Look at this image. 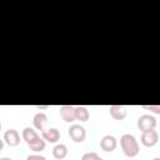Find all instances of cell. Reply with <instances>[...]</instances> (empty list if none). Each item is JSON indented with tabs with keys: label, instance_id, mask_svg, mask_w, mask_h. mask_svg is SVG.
<instances>
[{
	"label": "cell",
	"instance_id": "6da1fadb",
	"mask_svg": "<svg viewBox=\"0 0 160 160\" xmlns=\"http://www.w3.org/2000/svg\"><path fill=\"white\" fill-rule=\"evenodd\" d=\"M120 145H121L122 152L128 158H134L140 151L139 142L135 139V136L131 135V134H124V135H121V138H120Z\"/></svg>",
	"mask_w": 160,
	"mask_h": 160
},
{
	"label": "cell",
	"instance_id": "7a4b0ae2",
	"mask_svg": "<svg viewBox=\"0 0 160 160\" xmlns=\"http://www.w3.org/2000/svg\"><path fill=\"white\" fill-rule=\"evenodd\" d=\"M138 129L144 132V131H149V130H155L156 128V119L152 115L149 114H144L138 119Z\"/></svg>",
	"mask_w": 160,
	"mask_h": 160
},
{
	"label": "cell",
	"instance_id": "3957f363",
	"mask_svg": "<svg viewBox=\"0 0 160 160\" xmlns=\"http://www.w3.org/2000/svg\"><path fill=\"white\" fill-rule=\"evenodd\" d=\"M69 136L71 138L72 141L75 142H82L86 138V130L84 126L79 125V124H74L69 128Z\"/></svg>",
	"mask_w": 160,
	"mask_h": 160
},
{
	"label": "cell",
	"instance_id": "277c9868",
	"mask_svg": "<svg viewBox=\"0 0 160 160\" xmlns=\"http://www.w3.org/2000/svg\"><path fill=\"white\" fill-rule=\"evenodd\" d=\"M140 141L144 146L146 148H151L154 145L158 144L159 141V134L156 130H149V131H144L141 134V138H140Z\"/></svg>",
	"mask_w": 160,
	"mask_h": 160
},
{
	"label": "cell",
	"instance_id": "5b68a950",
	"mask_svg": "<svg viewBox=\"0 0 160 160\" xmlns=\"http://www.w3.org/2000/svg\"><path fill=\"white\" fill-rule=\"evenodd\" d=\"M116 145H118V141L112 135H105L100 140V148L106 152L114 151L116 149Z\"/></svg>",
	"mask_w": 160,
	"mask_h": 160
},
{
	"label": "cell",
	"instance_id": "8992f818",
	"mask_svg": "<svg viewBox=\"0 0 160 160\" xmlns=\"http://www.w3.org/2000/svg\"><path fill=\"white\" fill-rule=\"evenodd\" d=\"M59 111H60V116L62 118L64 121H66V122L75 121V106L62 105V106H60Z\"/></svg>",
	"mask_w": 160,
	"mask_h": 160
},
{
	"label": "cell",
	"instance_id": "52a82bcc",
	"mask_svg": "<svg viewBox=\"0 0 160 160\" xmlns=\"http://www.w3.org/2000/svg\"><path fill=\"white\" fill-rule=\"evenodd\" d=\"M9 146H16L20 142V135L15 129H9L5 131L4 134V139H2Z\"/></svg>",
	"mask_w": 160,
	"mask_h": 160
},
{
	"label": "cell",
	"instance_id": "ba28073f",
	"mask_svg": "<svg viewBox=\"0 0 160 160\" xmlns=\"http://www.w3.org/2000/svg\"><path fill=\"white\" fill-rule=\"evenodd\" d=\"M41 138H42L45 141L56 142V141L60 139V131H59L56 128H50V129H48V130L41 131Z\"/></svg>",
	"mask_w": 160,
	"mask_h": 160
},
{
	"label": "cell",
	"instance_id": "9c48e42d",
	"mask_svg": "<svg viewBox=\"0 0 160 160\" xmlns=\"http://www.w3.org/2000/svg\"><path fill=\"white\" fill-rule=\"evenodd\" d=\"M109 111H110V115L111 118H114L115 120H122L125 116H126V108L122 106V105H111L109 108Z\"/></svg>",
	"mask_w": 160,
	"mask_h": 160
},
{
	"label": "cell",
	"instance_id": "30bf717a",
	"mask_svg": "<svg viewBox=\"0 0 160 160\" xmlns=\"http://www.w3.org/2000/svg\"><path fill=\"white\" fill-rule=\"evenodd\" d=\"M46 122H48V116H46V114H44V112H38V114L34 115L32 124H34L35 129H38V130H40V131H44Z\"/></svg>",
	"mask_w": 160,
	"mask_h": 160
},
{
	"label": "cell",
	"instance_id": "8fae6325",
	"mask_svg": "<svg viewBox=\"0 0 160 160\" xmlns=\"http://www.w3.org/2000/svg\"><path fill=\"white\" fill-rule=\"evenodd\" d=\"M22 139L25 140V142L28 144V145H30V144H32L34 141H36L40 136H39V134L34 130V129H31V128H25L24 130H22Z\"/></svg>",
	"mask_w": 160,
	"mask_h": 160
},
{
	"label": "cell",
	"instance_id": "7c38bea8",
	"mask_svg": "<svg viewBox=\"0 0 160 160\" xmlns=\"http://www.w3.org/2000/svg\"><path fill=\"white\" fill-rule=\"evenodd\" d=\"M90 118V112L85 106H75V120H79L81 122L88 121Z\"/></svg>",
	"mask_w": 160,
	"mask_h": 160
},
{
	"label": "cell",
	"instance_id": "4fadbf2b",
	"mask_svg": "<svg viewBox=\"0 0 160 160\" xmlns=\"http://www.w3.org/2000/svg\"><path fill=\"white\" fill-rule=\"evenodd\" d=\"M52 155H54V158L58 159V160L65 159L66 155H68V148H66V145H64V144H58V145H55L54 149H52Z\"/></svg>",
	"mask_w": 160,
	"mask_h": 160
},
{
	"label": "cell",
	"instance_id": "5bb4252c",
	"mask_svg": "<svg viewBox=\"0 0 160 160\" xmlns=\"http://www.w3.org/2000/svg\"><path fill=\"white\" fill-rule=\"evenodd\" d=\"M45 145H46V142H45V140L42 139V138H39L36 141H34L32 144H30L29 145V148H30V150H32V151H42L44 149H45Z\"/></svg>",
	"mask_w": 160,
	"mask_h": 160
},
{
	"label": "cell",
	"instance_id": "9a60e30c",
	"mask_svg": "<svg viewBox=\"0 0 160 160\" xmlns=\"http://www.w3.org/2000/svg\"><path fill=\"white\" fill-rule=\"evenodd\" d=\"M81 160H104V159L100 158L96 152H85L81 156Z\"/></svg>",
	"mask_w": 160,
	"mask_h": 160
},
{
	"label": "cell",
	"instance_id": "2e32d148",
	"mask_svg": "<svg viewBox=\"0 0 160 160\" xmlns=\"http://www.w3.org/2000/svg\"><path fill=\"white\" fill-rule=\"evenodd\" d=\"M26 160H46L44 156H41V155H36V154H34V155H29L28 158H26Z\"/></svg>",
	"mask_w": 160,
	"mask_h": 160
},
{
	"label": "cell",
	"instance_id": "e0dca14e",
	"mask_svg": "<svg viewBox=\"0 0 160 160\" xmlns=\"http://www.w3.org/2000/svg\"><path fill=\"white\" fill-rule=\"evenodd\" d=\"M4 148V140L2 139H0V150Z\"/></svg>",
	"mask_w": 160,
	"mask_h": 160
},
{
	"label": "cell",
	"instance_id": "ac0fdd59",
	"mask_svg": "<svg viewBox=\"0 0 160 160\" xmlns=\"http://www.w3.org/2000/svg\"><path fill=\"white\" fill-rule=\"evenodd\" d=\"M38 109H46V108H49V106H36Z\"/></svg>",
	"mask_w": 160,
	"mask_h": 160
},
{
	"label": "cell",
	"instance_id": "d6986e66",
	"mask_svg": "<svg viewBox=\"0 0 160 160\" xmlns=\"http://www.w3.org/2000/svg\"><path fill=\"white\" fill-rule=\"evenodd\" d=\"M0 160H12V159H10V158H1Z\"/></svg>",
	"mask_w": 160,
	"mask_h": 160
},
{
	"label": "cell",
	"instance_id": "ffe728a7",
	"mask_svg": "<svg viewBox=\"0 0 160 160\" xmlns=\"http://www.w3.org/2000/svg\"><path fill=\"white\" fill-rule=\"evenodd\" d=\"M152 160H160V159H159V158H154Z\"/></svg>",
	"mask_w": 160,
	"mask_h": 160
},
{
	"label": "cell",
	"instance_id": "44dd1931",
	"mask_svg": "<svg viewBox=\"0 0 160 160\" xmlns=\"http://www.w3.org/2000/svg\"><path fill=\"white\" fill-rule=\"evenodd\" d=\"M0 130H1V121H0Z\"/></svg>",
	"mask_w": 160,
	"mask_h": 160
}]
</instances>
